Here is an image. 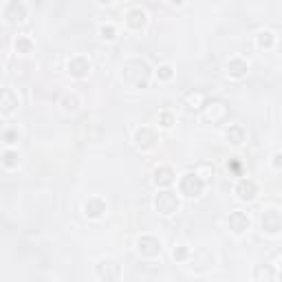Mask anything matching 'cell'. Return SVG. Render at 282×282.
<instances>
[{"label": "cell", "instance_id": "cell-18", "mask_svg": "<svg viewBox=\"0 0 282 282\" xmlns=\"http://www.w3.org/2000/svg\"><path fill=\"white\" fill-rule=\"evenodd\" d=\"M247 71H249V64L243 58H232L227 62V73L232 77H243V75H247Z\"/></svg>", "mask_w": 282, "mask_h": 282}, {"label": "cell", "instance_id": "cell-15", "mask_svg": "<svg viewBox=\"0 0 282 282\" xmlns=\"http://www.w3.org/2000/svg\"><path fill=\"white\" fill-rule=\"evenodd\" d=\"M225 139H227V143H232V146H241V143L247 139V130H245L241 124H232L230 128L225 130Z\"/></svg>", "mask_w": 282, "mask_h": 282}, {"label": "cell", "instance_id": "cell-8", "mask_svg": "<svg viewBox=\"0 0 282 282\" xmlns=\"http://www.w3.org/2000/svg\"><path fill=\"white\" fill-rule=\"evenodd\" d=\"M227 225H230V230L234 234H243L249 230L251 220H249V214L243 212V209H234V212L230 214V218H227Z\"/></svg>", "mask_w": 282, "mask_h": 282}, {"label": "cell", "instance_id": "cell-10", "mask_svg": "<svg viewBox=\"0 0 282 282\" xmlns=\"http://www.w3.org/2000/svg\"><path fill=\"white\" fill-rule=\"evenodd\" d=\"M135 143H137V148H141V150H150L154 143H157V133H154V128H150V126L137 128Z\"/></svg>", "mask_w": 282, "mask_h": 282}, {"label": "cell", "instance_id": "cell-13", "mask_svg": "<svg viewBox=\"0 0 282 282\" xmlns=\"http://www.w3.org/2000/svg\"><path fill=\"white\" fill-rule=\"evenodd\" d=\"M104 212H106V203H104V199H99V196H91V199L84 203V214H86L88 218H99Z\"/></svg>", "mask_w": 282, "mask_h": 282}, {"label": "cell", "instance_id": "cell-12", "mask_svg": "<svg viewBox=\"0 0 282 282\" xmlns=\"http://www.w3.org/2000/svg\"><path fill=\"white\" fill-rule=\"evenodd\" d=\"M236 194H238V199H241V201H254L256 194H258L256 181H251V179H243V181H238Z\"/></svg>", "mask_w": 282, "mask_h": 282}, {"label": "cell", "instance_id": "cell-3", "mask_svg": "<svg viewBox=\"0 0 282 282\" xmlns=\"http://www.w3.org/2000/svg\"><path fill=\"white\" fill-rule=\"evenodd\" d=\"M154 209L163 216H170V214L179 212V196L170 190L159 192V194L154 196Z\"/></svg>", "mask_w": 282, "mask_h": 282}, {"label": "cell", "instance_id": "cell-5", "mask_svg": "<svg viewBox=\"0 0 282 282\" xmlns=\"http://www.w3.org/2000/svg\"><path fill=\"white\" fill-rule=\"evenodd\" d=\"M227 112H230V108H227V104L220 99L205 101V106H203V115H205L207 122H223L227 117Z\"/></svg>", "mask_w": 282, "mask_h": 282}, {"label": "cell", "instance_id": "cell-11", "mask_svg": "<svg viewBox=\"0 0 282 282\" xmlns=\"http://www.w3.org/2000/svg\"><path fill=\"white\" fill-rule=\"evenodd\" d=\"M67 69L73 77H86L88 73H91V62H88L84 55H75V58L69 60Z\"/></svg>", "mask_w": 282, "mask_h": 282}, {"label": "cell", "instance_id": "cell-22", "mask_svg": "<svg viewBox=\"0 0 282 282\" xmlns=\"http://www.w3.org/2000/svg\"><path fill=\"white\" fill-rule=\"evenodd\" d=\"M172 258H175L177 262H183L190 258V247L188 245H177L175 249H172Z\"/></svg>", "mask_w": 282, "mask_h": 282}, {"label": "cell", "instance_id": "cell-2", "mask_svg": "<svg viewBox=\"0 0 282 282\" xmlns=\"http://www.w3.org/2000/svg\"><path fill=\"white\" fill-rule=\"evenodd\" d=\"M203 190H205V181H203L196 172H185L181 177V181H179V192H181L183 196H188V199L201 196Z\"/></svg>", "mask_w": 282, "mask_h": 282}, {"label": "cell", "instance_id": "cell-26", "mask_svg": "<svg viewBox=\"0 0 282 282\" xmlns=\"http://www.w3.org/2000/svg\"><path fill=\"white\" fill-rule=\"evenodd\" d=\"M172 124H175V115H172L170 110L159 112V126H161V128H170Z\"/></svg>", "mask_w": 282, "mask_h": 282}, {"label": "cell", "instance_id": "cell-17", "mask_svg": "<svg viewBox=\"0 0 282 282\" xmlns=\"http://www.w3.org/2000/svg\"><path fill=\"white\" fill-rule=\"evenodd\" d=\"M183 106L188 108V110H199V108L205 106V97H203V93H199V91H190L183 95Z\"/></svg>", "mask_w": 282, "mask_h": 282}, {"label": "cell", "instance_id": "cell-21", "mask_svg": "<svg viewBox=\"0 0 282 282\" xmlns=\"http://www.w3.org/2000/svg\"><path fill=\"white\" fill-rule=\"evenodd\" d=\"M14 46H16V51H18V53H29L33 44H31V40H29L27 35H18L16 42H14Z\"/></svg>", "mask_w": 282, "mask_h": 282}, {"label": "cell", "instance_id": "cell-23", "mask_svg": "<svg viewBox=\"0 0 282 282\" xmlns=\"http://www.w3.org/2000/svg\"><path fill=\"white\" fill-rule=\"evenodd\" d=\"M14 106H16L14 104V93L7 88V91L3 93V115H9V112L14 110Z\"/></svg>", "mask_w": 282, "mask_h": 282}, {"label": "cell", "instance_id": "cell-20", "mask_svg": "<svg viewBox=\"0 0 282 282\" xmlns=\"http://www.w3.org/2000/svg\"><path fill=\"white\" fill-rule=\"evenodd\" d=\"M256 282H271V278H273V269H271V265H258L256 267Z\"/></svg>", "mask_w": 282, "mask_h": 282}, {"label": "cell", "instance_id": "cell-28", "mask_svg": "<svg viewBox=\"0 0 282 282\" xmlns=\"http://www.w3.org/2000/svg\"><path fill=\"white\" fill-rule=\"evenodd\" d=\"M18 137H20V133H18V128H7V130L3 133L5 143H16V141H18Z\"/></svg>", "mask_w": 282, "mask_h": 282}, {"label": "cell", "instance_id": "cell-7", "mask_svg": "<svg viewBox=\"0 0 282 282\" xmlns=\"http://www.w3.org/2000/svg\"><path fill=\"white\" fill-rule=\"evenodd\" d=\"M137 251L143 258H154L161 254V241L154 236H141V238H137Z\"/></svg>", "mask_w": 282, "mask_h": 282}, {"label": "cell", "instance_id": "cell-9", "mask_svg": "<svg viewBox=\"0 0 282 282\" xmlns=\"http://www.w3.org/2000/svg\"><path fill=\"white\" fill-rule=\"evenodd\" d=\"M3 18H7V22H22L27 18V7L18 0H9L3 9Z\"/></svg>", "mask_w": 282, "mask_h": 282}, {"label": "cell", "instance_id": "cell-4", "mask_svg": "<svg viewBox=\"0 0 282 282\" xmlns=\"http://www.w3.org/2000/svg\"><path fill=\"white\" fill-rule=\"evenodd\" d=\"M260 225H262V232L271 234V236H275V234H280L282 230V214L278 212V209H265L260 216Z\"/></svg>", "mask_w": 282, "mask_h": 282}, {"label": "cell", "instance_id": "cell-27", "mask_svg": "<svg viewBox=\"0 0 282 282\" xmlns=\"http://www.w3.org/2000/svg\"><path fill=\"white\" fill-rule=\"evenodd\" d=\"M99 35H101L104 40H112V38L117 35V29L112 27V25H101V27H99Z\"/></svg>", "mask_w": 282, "mask_h": 282}, {"label": "cell", "instance_id": "cell-30", "mask_svg": "<svg viewBox=\"0 0 282 282\" xmlns=\"http://www.w3.org/2000/svg\"><path fill=\"white\" fill-rule=\"evenodd\" d=\"M273 167H275V170H282V152L273 154Z\"/></svg>", "mask_w": 282, "mask_h": 282}, {"label": "cell", "instance_id": "cell-25", "mask_svg": "<svg viewBox=\"0 0 282 282\" xmlns=\"http://www.w3.org/2000/svg\"><path fill=\"white\" fill-rule=\"evenodd\" d=\"M172 75H175V69L170 67V64H161V67L157 69V77L161 82H167V80H172Z\"/></svg>", "mask_w": 282, "mask_h": 282}, {"label": "cell", "instance_id": "cell-29", "mask_svg": "<svg viewBox=\"0 0 282 282\" xmlns=\"http://www.w3.org/2000/svg\"><path fill=\"white\" fill-rule=\"evenodd\" d=\"M3 163L11 167V165H16L18 163V154L16 152H11V150H5V154H3Z\"/></svg>", "mask_w": 282, "mask_h": 282}, {"label": "cell", "instance_id": "cell-19", "mask_svg": "<svg viewBox=\"0 0 282 282\" xmlns=\"http://www.w3.org/2000/svg\"><path fill=\"white\" fill-rule=\"evenodd\" d=\"M256 44L260 46V49H271V46L275 44V35H273V31H269V29L260 31V33L256 35Z\"/></svg>", "mask_w": 282, "mask_h": 282}, {"label": "cell", "instance_id": "cell-1", "mask_svg": "<svg viewBox=\"0 0 282 282\" xmlns=\"http://www.w3.org/2000/svg\"><path fill=\"white\" fill-rule=\"evenodd\" d=\"M122 77L130 84V86L143 88V86L148 84V77H150V67H148V62H143V60H130V62L124 67Z\"/></svg>", "mask_w": 282, "mask_h": 282}, {"label": "cell", "instance_id": "cell-6", "mask_svg": "<svg viewBox=\"0 0 282 282\" xmlns=\"http://www.w3.org/2000/svg\"><path fill=\"white\" fill-rule=\"evenodd\" d=\"M97 275L104 282H117L119 275H122V267H119L112 258H104L97 265Z\"/></svg>", "mask_w": 282, "mask_h": 282}, {"label": "cell", "instance_id": "cell-16", "mask_svg": "<svg viewBox=\"0 0 282 282\" xmlns=\"http://www.w3.org/2000/svg\"><path fill=\"white\" fill-rule=\"evenodd\" d=\"M154 183L159 185V188H167V185L175 183V170L167 165H159L157 170H154Z\"/></svg>", "mask_w": 282, "mask_h": 282}, {"label": "cell", "instance_id": "cell-24", "mask_svg": "<svg viewBox=\"0 0 282 282\" xmlns=\"http://www.w3.org/2000/svg\"><path fill=\"white\" fill-rule=\"evenodd\" d=\"M77 104H80V99H77V95L73 93V95H64V99H62V106H64V110L67 112H73V110H77Z\"/></svg>", "mask_w": 282, "mask_h": 282}, {"label": "cell", "instance_id": "cell-14", "mask_svg": "<svg viewBox=\"0 0 282 282\" xmlns=\"http://www.w3.org/2000/svg\"><path fill=\"white\" fill-rule=\"evenodd\" d=\"M146 22H148V14L141 7H133L126 14V25L130 29H141V27H146Z\"/></svg>", "mask_w": 282, "mask_h": 282}, {"label": "cell", "instance_id": "cell-31", "mask_svg": "<svg viewBox=\"0 0 282 282\" xmlns=\"http://www.w3.org/2000/svg\"><path fill=\"white\" fill-rule=\"evenodd\" d=\"M230 167H232L234 172H241V163H238L236 159H232V161H230Z\"/></svg>", "mask_w": 282, "mask_h": 282}]
</instances>
